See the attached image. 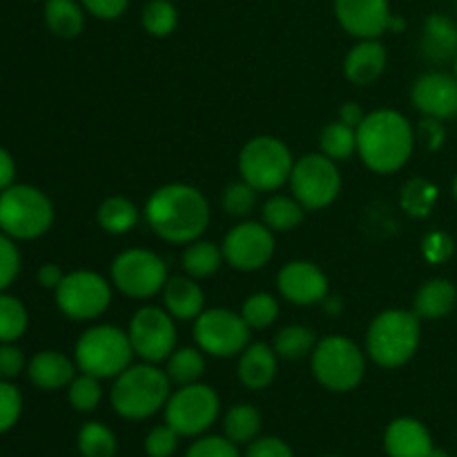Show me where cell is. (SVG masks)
Masks as SVG:
<instances>
[{"instance_id": "6da1fadb", "label": "cell", "mask_w": 457, "mask_h": 457, "mask_svg": "<svg viewBox=\"0 0 457 457\" xmlns=\"http://www.w3.org/2000/svg\"><path fill=\"white\" fill-rule=\"evenodd\" d=\"M145 221L163 241L192 244L210 223L208 199L187 183H168L147 199Z\"/></svg>"}, {"instance_id": "7a4b0ae2", "label": "cell", "mask_w": 457, "mask_h": 457, "mask_svg": "<svg viewBox=\"0 0 457 457\" xmlns=\"http://www.w3.org/2000/svg\"><path fill=\"white\" fill-rule=\"evenodd\" d=\"M415 132L397 110H378L364 116L357 128V154L369 170L391 174L409 163Z\"/></svg>"}, {"instance_id": "3957f363", "label": "cell", "mask_w": 457, "mask_h": 457, "mask_svg": "<svg viewBox=\"0 0 457 457\" xmlns=\"http://www.w3.org/2000/svg\"><path fill=\"white\" fill-rule=\"evenodd\" d=\"M172 382L156 364L128 366L110 391V402L125 420H147L168 404Z\"/></svg>"}, {"instance_id": "277c9868", "label": "cell", "mask_w": 457, "mask_h": 457, "mask_svg": "<svg viewBox=\"0 0 457 457\" xmlns=\"http://www.w3.org/2000/svg\"><path fill=\"white\" fill-rule=\"evenodd\" d=\"M413 311L391 308L370 321L366 333V353L382 369H400L418 353L422 326Z\"/></svg>"}, {"instance_id": "5b68a950", "label": "cell", "mask_w": 457, "mask_h": 457, "mask_svg": "<svg viewBox=\"0 0 457 457\" xmlns=\"http://www.w3.org/2000/svg\"><path fill=\"white\" fill-rule=\"evenodd\" d=\"M54 223V205L43 190L13 183L0 192V230L13 241L43 237Z\"/></svg>"}, {"instance_id": "8992f818", "label": "cell", "mask_w": 457, "mask_h": 457, "mask_svg": "<svg viewBox=\"0 0 457 457\" xmlns=\"http://www.w3.org/2000/svg\"><path fill=\"white\" fill-rule=\"evenodd\" d=\"M132 357L134 348L129 344V335L112 324L87 328L74 348V361L80 373L98 379L119 378L128 366H132Z\"/></svg>"}, {"instance_id": "52a82bcc", "label": "cell", "mask_w": 457, "mask_h": 457, "mask_svg": "<svg viewBox=\"0 0 457 457\" xmlns=\"http://www.w3.org/2000/svg\"><path fill=\"white\" fill-rule=\"evenodd\" d=\"M311 369L317 382L333 393H348L364 379L366 360L353 339L330 335L317 342L311 355Z\"/></svg>"}, {"instance_id": "ba28073f", "label": "cell", "mask_w": 457, "mask_h": 457, "mask_svg": "<svg viewBox=\"0 0 457 457\" xmlns=\"http://www.w3.org/2000/svg\"><path fill=\"white\" fill-rule=\"evenodd\" d=\"M295 161L288 145L275 137H254L239 154V172L257 192H275L290 181Z\"/></svg>"}, {"instance_id": "9c48e42d", "label": "cell", "mask_w": 457, "mask_h": 457, "mask_svg": "<svg viewBox=\"0 0 457 457\" xmlns=\"http://www.w3.org/2000/svg\"><path fill=\"white\" fill-rule=\"evenodd\" d=\"M221 402L214 388L205 384H187L172 393L165 404V424L181 437H195L208 431L219 418Z\"/></svg>"}, {"instance_id": "30bf717a", "label": "cell", "mask_w": 457, "mask_h": 457, "mask_svg": "<svg viewBox=\"0 0 457 457\" xmlns=\"http://www.w3.org/2000/svg\"><path fill=\"white\" fill-rule=\"evenodd\" d=\"M290 187L306 210H324L339 196L342 174L337 163L326 154H306L295 163Z\"/></svg>"}, {"instance_id": "8fae6325", "label": "cell", "mask_w": 457, "mask_h": 457, "mask_svg": "<svg viewBox=\"0 0 457 457\" xmlns=\"http://www.w3.org/2000/svg\"><path fill=\"white\" fill-rule=\"evenodd\" d=\"M168 266L156 253L132 248L112 262V281L123 295L132 299L154 297L168 284Z\"/></svg>"}, {"instance_id": "7c38bea8", "label": "cell", "mask_w": 457, "mask_h": 457, "mask_svg": "<svg viewBox=\"0 0 457 457\" xmlns=\"http://www.w3.org/2000/svg\"><path fill=\"white\" fill-rule=\"evenodd\" d=\"M112 302V288L94 270H74L62 277L56 288V306L74 321H89L101 317Z\"/></svg>"}, {"instance_id": "4fadbf2b", "label": "cell", "mask_w": 457, "mask_h": 457, "mask_svg": "<svg viewBox=\"0 0 457 457\" xmlns=\"http://www.w3.org/2000/svg\"><path fill=\"white\" fill-rule=\"evenodd\" d=\"M128 335L134 355H138L147 364L168 361V357L177 351L174 317L163 308L145 306L134 312Z\"/></svg>"}, {"instance_id": "5bb4252c", "label": "cell", "mask_w": 457, "mask_h": 457, "mask_svg": "<svg viewBox=\"0 0 457 457\" xmlns=\"http://www.w3.org/2000/svg\"><path fill=\"white\" fill-rule=\"evenodd\" d=\"M195 339L201 351L223 360L244 353L250 342V326L244 317L228 308H212L196 317Z\"/></svg>"}, {"instance_id": "9a60e30c", "label": "cell", "mask_w": 457, "mask_h": 457, "mask_svg": "<svg viewBox=\"0 0 457 457\" xmlns=\"http://www.w3.org/2000/svg\"><path fill=\"white\" fill-rule=\"evenodd\" d=\"M221 250L223 259L235 270L254 272L266 266L275 254V237L266 223L244 221L228 232Z\"/></svg>"}, {"instance_id": "2e32d148", "label": "cell", "mask_w": 457, "mask_h": 457, "mask_svg": "<svg viewBox=\"0 0 457 457\" xmlns=\"http://www.w3.org/2000/svg\"><path fill=\"white\" fill-rule=\"evenodd\" d=\"M277 288L295 306H312L328 297V279L311 262H290L277 275Z\"/></svg>"}, {"instance_id": "e0dca14e", "label": "cell", "mask_w": 457, "mask_h": 457, "mask_svg": "<svg viewBox=\"0 0 457 457\" xmlns=\"http://www.w3.org/2000/svg\"><path fill=\"white\" fill-rule=\"evenodd\" d=\"M335 16L351 36L379 38L391 25L388 0H335Z\"/></svg>"}, {"instance_id": "ac0fdd59", "label": "cell", "mask_w": 457, "mask_h": 457, "mask_svg": "<svg viewBox=\"0 0 457 457\" xmlns=\"http://www.w3.org/2000/svg\"><path fill=\"white\" fill-rule=\"evenodd\" d=\"M411 101L431 119H453L457 116V76L445 71H428L413 83Z\"/></svg>"}, {"instance_id": "d6986e66", "label": "cell", "mask_w": 457, "mask_h": 457, "mask_svg": "<svg viewBox=\"0 0 457 457\" xmlns=\"http://www.w3.org/2000/svg\"><path fill=\"white\" fill-rule=\"evenodd\" d=\"M433 449L431 431L415 418L393 420L384 433V451L388 457H428Z\"/></svg>"}, {"instance_id": "ffe728a7", "label": "cell", "mask_w": 457, "mask_h": 457, "mask_svg": "<svg viewBox=\"0 0 457 457\" xmlns=\"http://www.w3.org/2000/svg\"><path fill=\"white\" fill-rule=\"evenodd\" d=\"M27 375L40 391H58L76 378V361L58 351H40L27 364Z\"/></svg>"}, {"instance_id": "44dd1931", "label": "cell", "mask_w": 457, "mask_h": 457, "mask_svg": "<svg viewBox=\"0 0 457 457\" xmlns=\"http://www.w3.org/2000/svg\"><path fill=\"white\" fill-rule=\"evenodd\" d=\"M384 67H386V49L378 38H369L346 54L344 74L353 85L366 87L382 76Z\"/></svg>"}, {"instance_id": "7402d4cb", "label": "cell", "mask_w": 457, "mask_h": 457, "mask_svg": "<svg viewBox=\"0 0 457 457\" xmlns=\"http://www.w3.org/2000/svg\"><path fill=\"white\" fill-rule=\"evenodd\" d=\"M277 357L279 355L275 353V348L268 344H248L241 353L239 366H237L241 384L250 391H263L270 386L277 375Z\"/></svg>"}, {"instance_id": "603a6c76", "label": "cell", "mask_w": 457, "mask_h": 457, "mask_svg": "<svg viewBox=\"0 0 457 457\" xmlns=\"http://www.w3.org/2000/svg\"><path fill=\"white\" fill-rule=\"evenodd\" d=\"M424 58L431 62L455 61L457 56V25L445 13H431L424 22L420 40Z\"/></svg>"}, {"instance_id": "cb8c5ba5", "label": "cell", "mask_w": 457, "mask_h": 457, "mask_svg": "<svg viewBox=\"0 0 457 457\" xmlns=\"http://www.w3.org/2000/svg\"><path fill=\"white\" fill-rule=\"evenodd\" d=\"M165 311L179 321H190L204 312V290L196 284L195 277H170L163 286Z\"/></svg>"}, {"instance_id": "d4e9b609", "label": "cell", "mask_w": 457, "mask_h": 457, "mask_svg": "<svg viewBox=\"0 0 457 457\" xmlns=\"http://www.w3.org/2000/svg\"><path fill=\"white\" fill-rule=\"evenodd\" d=\"M457 302V288L446 279H428L420 286L413 302V312L420 320H442L453 311Z\"/></svg>"}, {"instance_id": "484cf974", "label": "cell", "mask_w": 457, "mask_h": 457, "mask_svg": "<svg viewBox=\"0 0 457 457\" xmlns=\"http://www.w3.org/2000/svg\"><path fill=\"white\" fill-rule=\"evenodd\" d=\"M76 0H47L45 3V25L58 38H76L83 31L85 12Z\"/></svg>"}, {"instance_id": "4316f807", "label": "cell", "mask_w": 457, "mask_h": 457, "mask_svg": "<svg viewBox=\"0 0 457 457\" xmlns=\"http://www.w3.org/2000/svg\"><path fill=\"white\" fill-rule=\"evenodd\" d=\"M138 208L125 196H110L96 210L98 226L110 235H125L138 223Z\"/></svg>"}, {"instance_id": "83f0119b", "label": "cell", "mask_w": 457, "mask_h": 457, "mask_svg": "<svg viewBox=\"0 0 457 457\" xmlns=\"http://www.w3.org/2000/svg\"><path fill=\"white\" fill-rule=\"evenodd\" d=\"M226 262L223 259V250L219 248L212 241H192L187 244V248L183 250V270L187 272L195 279H204V277L214 275V272L221 268V263Z\"/></svg>"}, {"instance_id": "f1b7e54d", "label": "cell", "mask_w": 457, "mask_h": 457, "mask_svg": "<svg viewBox=\"0 0 457 457\" xmlns=\"http://www.w3.org/2000/svg\"><path fill=\"white\" fill-rule=\"evenodd\" d=\"M262 431V413L253 404H237L223 418V433L235 445H248L257 440Z\"/></svg>"}, {"instance_id": "f546056e", "label": "cell", "mask_w": 457, "mask_h": 457, "mask_svg": "<svg viewBox=\"0 0 457 457\" xmlns=\"http://www.w3.org/2000/svg\"><path fill=\"white\" fill-rule=\"evenodd\" d=\"M317 346V335L315 330L308 328V326L293 324L281 328L279 333L275 335V353L284 360H302V357L312 355Z\"/></svg>"}, {"instance_id": "4dcf8cb0", "label": "cell", "mask_w": 457, "mask_h": 457, "mask_svg": "<svg viewBox=\"0 0 457 457\" xmlns=\"http://www.w3.org/2000/svg\"><path fill=\"white\" fill-rule=\"evenodd\" d=\"M303 210L306 208H303L295 196L290 199V196L277 195L266 201V205H263L262 210V217L263 223H266L270 230L288 232L295 230V228L303 221Z\"/></svg>"}, {"instance_id": "1f68e13d", "label": "cell", "mask_w": 457, "mask_h": 457, "mask_svg": "<svg viewBox=\"0 0 457 457\" xmlns=\"http://www.w3.org/2000/svg\"><path fill=\"white\" fill-rule=\"evenodd\" d=\"M170 382L179 384V386H187L204 378L205 373V360L201 351L196 348H179L168 357V366H165Z\"/></svg>"}, {"instance_id": "d6a6232c", "label": "cell", "mask_w": 457, "mask_h": 457, "mask_svg": "<svg viewBox=\"0 0 457 457\" xmlns=\"http://www.w3.org/2000/svg\"><path fill=\"white\" fill-rule=\"evenodd\" d=\"M321 154H326L328 159L337 161L351 159L353 152L357 150V129L351 125L342 123V120H333L324 128L320 138Z\"/></svg>"}, {"instance_id": "836d02e7", "label": "cell", "mask_w": 457, "mask_h": 457, "mask_svg": "<svg viewBox=\"0 0 457 457\" xmlns=\"http://www.w3.org/2000/svg\"><path fill=\"white\" fill-rule=\"evenodd\" d=\"M79 453L83 457H114L119 442L110 427L101 422H87L79 431Z\"/></svg>"}, {"instance_id": "e575fe53", "label": "cell", "mask_w": 457, "mask_h": 457, "mask_svg": "<svg viewBox=\"0 0 457 457\" xmlns=\"http://www.w3.org/2000/svg\"><path fill=\"white\" fill-rule=\"evenodd\" d=\"M29 326V312L18 297L0 293V344L18 342Z\"/></svg>"}, {"instance_id": "d590c367", "label": "cell", "mask_w": 457, "mask_h": 457, "mask_svg": "<svg viewBox=\"0 0 457 457\" xmlns=\"http://www.w3.org/2000/svg\"><path fill=\"white\" fill-rule=\"evenodd\" d=\"M437 201V187L427 179H411L404 183L400 195L402 210L411 214V217H428Z\"/></svg>"}, {"instance_id": "8d00e7d4", "label": "cell", "mask_w": 457, "mask_h": 457, "mask_svg": "<svg viewBox=\"0 0 457 457\" xmlns=\"http://www.w3.org/2000/svg\"><path fill=\"white\" fill-rule=\"evenodd\" d=\"M179 12L170 0H150L143 7V27L150 36L165 38L177 29Z\"/></svg>"}, {"instance_id": "74e56055", "label": "cell", "mask_w": 457, "mask_h": 457, "mask_svg": "<svg viewBox=\"0 0 457 457\" xmlns=\"http://www.w3.org/2000/svg\"><path fill=\"white\" fill-rule=\"evenodd\" d=\"M277 315H279V302L268 293H254L241 306V317L250 330H263L268 326L275 324Z\"/></svg>"}, {"instance_id": "f35d334b", "label": "cell", "mask_w": 457, "mask_h": 457, "mask_svg": "<svg viewBox=\"0 0 457 457\" xmlns=\"http://www.w3.org/2000/svg\"><path fill=\"white\" fill-rule=\"evenodd\" d=\"M103 400L101 379L94 375L80 373L79 378L71 379L70 384V404L74 406L79 413H89L96 409Z\"/></svg>"}, {"instance_id": "ab89813d", "label": "cell", "mask_w": 457, "mask_h": 457, "mask_svg": "<svg viewBox=\"0 0 457 457\" xmlns=\"http://www.w3.org/2000/svg\"><path fill=\"white\" fill-rule=\"evenodd\" d=\"M223 210H226L230 217H248L250 212L257 205V190H254L250 183L239 181V183H230V186L223 190Z\"/></svg>"}, {"instance_id": "60d3db41", "label": "cell", "mask_w": 457, "mask_h": 457, "mask_svg": "<svg viewBox=\"0 0 457 457\" xmlns=\"http://www.w3.org/2000/svg\"><path fill=\"white\" fill-rule=\"evenodd\" d=\"M22 415V395L9 379H0V436L12 431Z\"/></svg>"}, {"instance_id": "b9f144b4", "label": "cell", "mask_w": 457, "mask_h": 457, "mask_svg": "<svg viewBox=\"0 0 457 457\" xmlns=\"http://www.w3.org/2000/svg\"><path fill=\"white\" fill-rule=\"evenodd\" d=\"M18 272H21V253L16 241L0 230V293H4L16 281Z\"/></svg>"}, {"instance_id": "7bdbcfd3", "label": "cell", "mask_w": 457, "mask_h": 457, "mask_svg": "<svg viewBox=\"0 0 457 457\" xmlns=\"http://www.w3.org/2000/svg\"><path fill=\"white\" fill-rule=\"evenodd\" d=\"M186 457H241L235 442L226 436H205L199 437L187 449Z\"/></svg>"}, {"instance_id": "ee69618b", "label": "cell", "mask_w": 457, "mask_h": 457, "mask_svg": "<svg viewBox=\"0 0 457 457\" xmlns=\"http://www.w3.org/2000/svg\"><path fill=\"white\" fill-rule=\"evenodd\" d=\"M179 433L170 424L154 427L145 437V453L150 457H172L177 453Z\"/></svg>"}, {"instance_id": "f6af8a7d", "label": "cell", "mask_w": 457, "mask_h": 457, "mask_svg": "<svg viewBox=\"0 0 457 457\" xmlns=\"http://www.w3.org/2000/svg\"><path fill=\"white\" fill-rule=\"evenodd\" d=\"M245 457H295V453L288 442L275 436H266L250 442Z\"/></svg>"}, {"instance_id": "bcb514c9", "label": "cell", "mask_w": 457, "mask_h": 457, "mask_svg": "<svg viewBox=\"0 0 457 457\" xmlns=\"http://www.w3.org/2000/svg\"><path fill=\"white\" fill-rule=\"evenodd\" d=\"M455 244L449 235L445 232H431V235L424 237L422 241V253L424 257L431 263H442L453 254Z\"/></svg>"}, {"instance_id": "7dc6e473", "label": "cell", "mask_w": 457, "mask_h": 457, "mask_svg": "<svg viewBox=\"0 0 457 457\" xmlns=\"http://www.w3.org/2000/svg\"><path fill=\"white\" fill-rule=\"evenodd\" d=\"M25 355L16 342L0 344V379H16L25 370Z\"/></svg>"}, {"instance_id": "c3c4849f", "label": "cell", "mask_w": 457, "mask_h": 457, "mask_svg": "<svg viewBox=\"0 0 457 457\" xmlns=\"http://www.w3.org/2000/svg\"><path fill=\"white\" fill-rule=\"evenodd\" d=\"M80 4H83L94 18L114 21V18H119L120 13L128 9L129 0H80Z\"/></svg>"}, {"instance_id": "681fc988", "label": "cell", "mask_w": 457, "mask_h": 457, "mask_svg": "<svg viewBox=\"0 0 457 457\" xmlns=\"http://www.w3.org/2000/svg\"><path fill=\"white\" fill-rule=\"evenodd\" d=\"M418 134H420V138L427 143L428 150H437V147L445 143V137H446L442 120L431 119V116H424V120L420 123V128H418Z\"/></svg>"}, {"instance_id": "f907efd6", "label": "cell", "mask_w": 457, "mask_h": 457, "mask_svg": "<svg viewBox=\"0 0 457 457\" xmlns=\"http://www.w3.org/2000/svg\"><path fill=\"white\" fill-rule=\"evenodd\" d=\"M62 277H65V272H62V268L58 266V263H45V266L38 268V272H36V279H38V284L43 286V288H58V284L62 281Z\"/></svg>"}, {"instance_id": "816d5d0a", "label": "cell", "mask_w": 457, "mask_h": 457, "mask_svg": "<svg viewBox=\"0 0 457 457\" xmlns=\"http://www.w3.org/2000/svg\"><path fill=\"white\" fill-rule=\"evenodd\" d=\"M13 179H16V161H13L12 152L0 147V192L13 186Z\"/></svg>"}, {"instance_id": "f5cc1de1", "label": "cell", "mask_w": 457, "mask_h": 457, "mask_svg": "<svg viewBox=\"0 0 457 457\" xmlns=\"http://www.w3.org/2000/svg\"><path fill=\"white\" fill-rule=\"evenodd\" d=\"M364 112H361L360 105H355V103H344L342 110H339V120L346 125H351V128H360V123L364 120Z\"/></svg>"}, {"instance_id": "db71d44e", "label": "cell", "mask_w": 457, "mask_h": 457, "mask_svg": "<svg viewBox=\"0 0 457 457\" xmlns=\"http://www.w3.org/2000/svg\"><path fill=\"white\" fill-rule=\"evenodd\" d=\"M428 457H451L449 453H446V451L445 449H437V446H436V449H433L431 451V455H428Z\"/></svg>"}, {"instance_id": "11a10c76", "label": "cell", "mask_w": 457, "mask_h": 457, "mask_svg": "<svg viewBox=\"0 0 457 457\" xmlns=\"http://www.w3.org/2000/svg\"><path fill=\"white\" fill-rule=\"evenodd\" d=\"M453 196H455V201H457V177H455V181H453Z\"/></svg>"}, {"instance_id": "9f6ffc18", "label": "cell", "mask_w": 457, "mask_h": 457, "mask_svg": "<svg viewBox=\"0 0 457 457\" xmlns=\"http://www.w3.org/2000/svg\"><path fill=\"white\" fill-rule=\"evenodd\" d=\"M453 62H455V76H457V56H455V61H453Z\"/></svg>"}, {"instance_id": "6f0895ef", "label": "cell", "mask_w": 457, "mask_h": 457, "mask_svg": "<svg viewBox=\"0 0 457 457\" xmlns=\"http://www.w3.org/2000/svg\"><path fill=\"white\" fill-rule=\"evenodd\" d=\"M326 457H344V455H326Z\"/></svg>"}]
</instances>
